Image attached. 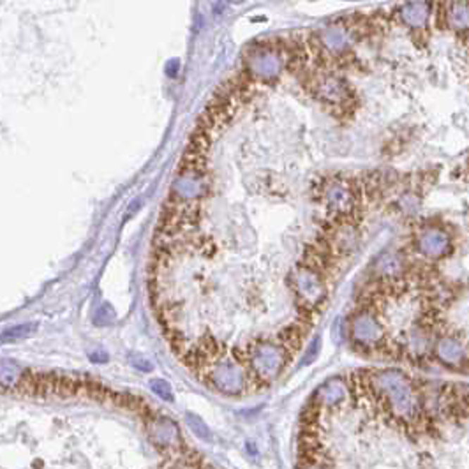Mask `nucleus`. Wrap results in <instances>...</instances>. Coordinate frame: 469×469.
I'll list each match as a JSON object with an SVG mask.
<instances>
[{
	"mask_svg": "<svg viewBox=\"0 0 469 469\" xmlns=\"http://www.w3.org/2000/svg\"><path fill=\"white\" fill-rule=\"evenodd\" d=\"M233 356L246 362L253 381L261 384L277 380L289 360V353L277 339H258L247 346L246 351H234Z\"/></svg>",
	"mask_w": 469,
	"mask_h": 469,
	"instance_id": "f257e3e1",
	"label": "nucleus"
},
{
	"mask_svg": "<svg viewBox=\"0 0 469 469\" xmlns=\"http://www.w3.org/2000/svg\"><path fill=\"white\" fill-rule=\"evenodd\" d=\"M289 64L288 48L282 43H256L244 55V75L253 83H275Z\"/></svg>",
	"mask_w": 469,
	"mask_h": 469,
	"instance_id": "f03ea898",
	"label": "nucleus"
},
{
	"mask_svg": "<svg viewBox=\"0 0 469 469\" xmlns=\"http://www.w3.org/2000/svg\"><path fill=\"white\" fill-rule=\"evenodd\" d=\"M289 286L295 293L296 304H299L304 316L313 318V314L320 311L327 300L325 274L313 265H299L289 275Z\"/></svg>",
	"mask_w": 469,
	"mask_h": 469,
	"instance_id": "7ed1b4c3",
	"label": "nucleus"
},
{
	"mask_svg": "<svg viewBox=\"0 0 469 469\" xmlns=\"http://www.w3.org/2000/svg\"><path fill=\"white\" fill-rule=\"evenodd\" d=\"M210 189L208 164L187 163L182 161L170 189V199L173 203L196 205L206 196Z\"/></svg>",
	"mask_w": 469,
	"mask_h": 469,
	"instance_id": "20e7f679",
	"label": "nucleus"
},
{
	"mask_svg": "<svg viewBox=\"0 0 469 469\" xmlns=\"http://www.w3.org/2000/svg\"><path fill=\"white\" fill-rule=\"evenodd\" d=\"M206 380H208L210 387L215 388L220 394L230 395V397L244 394L253 383L247 365H244V362L234 358L233 355H224L223 358L217 360L206 370Z\"/></svg>",
	"mask_w": 469,
	"mask_h": 469,
	"instance_id": "39448f33",
	"label": "nucleus"
},
{
	"mask_svg": "<svg viewBox=\"0 0 469 469\" xmlns=\"http://www.w3.org/2000/svg\"><path fill=\"white\" fill-rule=\"evenodd\" d=\"M377 394L387 399L388 404L399 413V415H409L415 409V395L409 388L408 381L404 380L397 370H381L374 374L370 380Z\"/></svg>",
	"mask_w": 469,
	"mask_h": 469,
	"instance_id": "423d86ee",
	"label": "nucleus"
},
{
	"mask_svg": "<svg viewBox=\"0 0 469 469\" xmlns=\"http://www.w3.org/2000/svg\"><path fill=\"white\" fill-rule=\"evenodd\" d=\"M321 201L325 210L335 219H348L356 208L358 203V192L353 182L344 178H334L323 184L321 189Z\"/></svg>",
	"mask_w": 469,
	"mask_h": 469,
	"instance_id": "0eeeda50",
	"label": "nucleus"
},
{
	"mask_svg": "<svg viewBox=\"0 0 469 469\" xmlns=\"http://www.w3.org/2000/svg\"><path fill=\"white\" fill-rule=\"evenodd\" d=\"M349 337L360 348H377L383 342L384 327L373 309H360L349 320Z\"/></svg>",
	"mask_w": 469,
	"mask_h": 469,
	"instance_id": "6e6552de",
	"label": "nucleus"
},
{
	"mask_svg": "<svg viewBox=\"0 0 469 469\" xmlns=\"http://www.w3.org/2000/svg\"><path fill=\"white\" fill-rule=\"evenodd\" d=\"M311 44L318 48L321 57H341L351 44V32L344 25H327L311 34Z\"/></svg>",
	"mask_w": 469,
	"mask_h": 469,
	"instance_id": "1a4fd4ad",
	"label": "nucleus"
},
{
	"mask_svg": "<svg viewBox=\"0 0 469 469\" xmlns=\"http://www.w3.org/2000/svg\"><path fill=\"white\" fill-rule=\"evenodd\" d=\"M309 90L314 97H318L323 103L332 104V106H341V104L348 103L349 97H351L348 83L339 76L330 75V73L311 78Z\"/></svg>",
	"mask_w": 469,
	"mask_h": 469,
	"instance_id": "9d476101",
	"label": "nucleus"
},
{
	"mask_svg": "<svg viewBox=\"0 0 469 469\" xmlns=\"http://www.w3.org/2000/svg\"><path fill=\"white\" fill-rule=\"evenodd\" d=\"M348 383L342 377H332L314 392L313 401L318 408H334V406L341 404L348 397Z\"/></svg>",
	"mask_w": 469,
	"mask_h": 469,
	"instance_id": "9b49d317",
	"label": "nucleus"
},
{
	"mask_svg": "<svg viewBox=\"0 0 469 469\" xmlns=\"http://www.w3.org/2000/svg\"><path fill=\"white\" fill-rule=\"evenodd\" d=\"M418 247L427 256H439L451 247L450 239L439 230H425L418 239Z\"/></svg>",
	"mask_w": 469,
	"mask_h": 469,
	"instance_id": "f8f14e48",
	"label": "nucleus"
},
{
	"mask_svg": "<svg viewBox=\"0 0 469 469\" xmlns=\"http://www.w3.org/2000/svg\"><path fill=\"white\" fill-rule=\"evenodd\" d=\"M150 436H152V439L157 444L171 446V444L178 443V439H180V430H178L177 423L173 420L166 418V416H159L150 425Z\"/></svg>",
	"mask_w": 469,
	"mask_h": 469,
	"instance_id": "ddd939ff",
	"label": "nucleus"
},
{
	"mask_svg": "<svg viewBox=\"0 0 469 469\" xmlns=\"http://www.w3.org/2000/svg\"><path fill=\"white\" fill-rule=\"evenodd\" d=\"M401 18L409 27H423L429 18V6L413 2L401 8Z\"/></svg>",
	"mask_w": 469,
	"mask_h": 469,
	"instance_id": "4468645a",
	"label": "nucleus"
},
{
	"mask_svg": "<svg viewBox=\"0 0 469 469\" xmlns=\"http://www.w3.org/2000/svg\"><path fill=\"white\" fill-rule=\"evenodd\" d=\"M462 346L454 339H441L437 344V355L448 363H457L462 358Z\"/></svg>",
	"mask_w": 469,
	"mask_h": 469,
	"instance_id": "2eb2a0df",
	"label": "nucleus"
},
{
	"mask_svg": "<svg viewBox=\"0 0 469 469\" xmlns=\"http://www.w3.org/2000/svg\"><path fill=\"white\" fill-rule=\"evenodd\" d=\"M23 370L16 365L15 362L2 360V369H0V377H2V387H15L18 381H22Z\"/></svg>",
	"mask_w": 469,
	"mask_h": 469,
	"instance_id": "dca6fc26",
	"label": "nucleus"
},
{
	"mask_svg": "<svg viewBox=\"0 0 469 469\" xmlns=\"http://www.w3.org/2000/svg\"><path fill=\"white\" fill-rule=\"evenodd\" d=\"M37 330V323H22L15 325V327L8 328L2 332V342H11V341H22V339L29 337L34 332Z\"/></svg>",
	"mask_w": 469,
	"mask_h": 469,
	"instance_id": "f3484780",
	"label": "nucleus"
},
{
	"mask_svg": "<svg viewBox=\"0 0 469 469\" xmlns=\"http://www.w3.org/2000/svg\"><path fill=\"white\" fill-rule=\"evenodd\" d=\"M185 422H187L189 429L196 434V437H199V439L203 441H210V437H212L210 429L205 425V422H203L198 415H194V413H187V415H185Z\"/></svg>",
	"mask_w": 469,
	"mask_h": 469,
	"instance_id": "a211bd4d",
	"label": "nucleus"
},
{
	"mask_svg": "<svg viewBox=\"0 0 469 469\" xmlns=\"http://www.w3.org/2000/svg\"><path fill=\"white\" fill-rule=\"evenodd\" d=\"M115 320H117V314H115L113 306L108 302L101 304L96 313V318H94V323H96L97 327H108V325L115 323Z\"/></svg>",
	"mask_w": 469,
	"mask_h": 469,
	"instance_id": "6ab92c4d",
	"label": "nucleus"
},
{
	"mask_svg": "<svg viewBox=\"0 0 469 469\" xmlns=\"http://www.w3.org/2000/svg\"><path fill=\"white\" fill-rule=\"evenodd\" d=\"M149 387H150V390H152L157 397L163 399V401H168V402L173 401V390H171V384L168 383V381L156 377V380H150Z\"/></svg>",
	"mask_w": 469,
	"mask_h": 469,
	"instance_id": "aec40b11",
	"label": "nucleus"
},
{
	"mask_svg": "<svg viewBox=\"0 0 469 469\" xmlns=\"http://www.w3.org/2000/svg\"><path fill=\"white\" fill-rule=\"evenodd\" d=\"M450 20L454 25L457 27H465L469 25V8H465V6H454V9H451L450 13Z\"/></svg>",
	"mask_w": 469,
	"mask_h": 469,
	"instance_id": "412c9836",
	"label": "nucleus"
},
{
	"mask_svg": "<svg viewBox=\"0 0 469 469\" xmlns=\"http://www.w3.org/2000/svg\"><path fill=\"white\" fill-rule=\"evenodd\" d=\"M320 349H321V339L316 335V337L309 342V348H307L304 358L300 360V365L304 367V365H309V363H313L314 360L318 358V355H320Z\"/></svg>",
	"mask_w": 469,
	"mask_h": 469,
	"instance_id": "4be33fe9",
	"label": "nucleus"
},
{
	"mask_svg": "<svg viewBox=\"0 0 469 469\" xmlns=\"http://www.w3.org/2000/svg\"><path fill=\"white\" fill-rule=\"evenodd\" d=\"M129 362H131V365L135 367V369L142 370V373H150V370L154 369L152 362H150L149 358H145L143 355H138V353H135V355L129 356Z\"/></svg>",
	"mask_w": 469,
	"mask_h": 469,
	"instance_id": "5701e85b",
	"label": "nucleus"
},
{
	"mask_svg": "<svg viewBox=\"0 0 469 469\" xmlns=\"http://www.w3.org/2000/svg\"><path fill=\"white\" fill-rule=\"evenodd\" d=\"M90 362L94 363H106L108 360H110V356H108L106 351H103V349H99V351H92L89 355Z\"/></svg>",
	"mask_w": 469,
	"mask_h": 469,
	"instance_id": "b1692460",
	"label": "nucleus"
},
{
	"mask_svg": "<svg viewBox=\"0 0 469 469\" xmlns=\"http://www.w3.org/2000/svg\"><path fill=\"white\" fill-rule=\"evenodd\" d=\"M177 68H178V61H171V62H168V65H166V73L170 76H175L177 75Z\"/></svg>",
	"mask_w": 469,
	"mask_h": 469,
	"instance_id": "393cba45",
	"label": "nucleus"
},
{
	"mask_svg": "<svg viewBox=\"0 0 469 469\" xmlns=\"http://www.w3.org/2000/svg\"><path fill=\"white\" fill-rule=\"evenodd\" d=\"M302 469H321V468H316V465H306V468H302Z\"/></svg>",
	"mask_w": 469,
	"mask_h": 469,
	"instance_id": "a878e982",
	"label": "nucleus"
}]
</instances>
